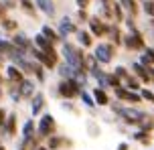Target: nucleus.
I'll return each instance as SVG.
<instances>
[{
  "instance_id": "nucleus-1",
  "label": "nucleus",
  "mask_w": 154,
  "mask_h": 150,
  "mask_svg": "<svg viewBox=\"0 0 154 150\" xmlns=\"http://www.w3.org/2000/svg\"><path fill=\"white\" fill-rule=\"evenodd\" d=\"M59 89H61V93L67 95V97H73V95L77 93V85L73 83V81H63Z\"/></svg>"
},
{
  "instance_id": "nucleus-2",
  "label": "nucleus",
  "mask_w": 154,
  "mask_h": 150,
  "mask_svg": "<svg viewBox=\"0 0 154 150\" xmlns=\"http://www.w3.org/2000/svg\"><path fill=\"white\" fill-rule=\"evenodd\" d=\"M97 59L103 61V63H108L109 59H112V47H109V45H101V47L97 49Z\"/></svg>"
},
{
  "instance_id": "nucleus-3",
  "label": "nucleus",
  "mask_w": 154,
  "mask_h": 150,
  "mask_svg": "<svg viewBox=\"0 0 154 150\" xmlns=\"http://www.w3.org/2000/svg\"><path fill=\"white\" fill-rule=\"evenodd\" d=\"M53 130H55L53 118H51V116H45L43 122H41V132H43V134H49V132H53Z\"/></svg>"
},
{
  "instance_id": "nucleus-4",
  "label": "nucleus",
  "mask_w": 154,
  "mask_h": 150,
  "mask_svg": "<svg viewBox=\"0 0 154 150\" xmlns=\"http://www.w3.org/2000/svg\"><path fill=\"white\" fill-rule=\"evenodd\" d=\"M126 43H128V47H130V49H142V39H140L138 32H134V37H128Z\"/></svg>"
},
{
  "instance_id": "nucleus-5",
  "label": "nucleus",
  "mask_w": 154,
  "mask_h": 150,
  "mask_svg": "<svg viewBox=\"0 0 154 150\" xmlns=\"http://www.w3.org/2000/svg\"><path fill=\"white\" fill-rule=\"evenodd\" d=\"M89 23H91V31H93V35H97V37H100V35H103V32H106V26H103V24H101L97 18H91Z\"/></svg>"
},
{
  "instance_id": "nucleus-6",
  "label": "nucleus",
  "mask_w": 154,
  "mask_h": 150,
  "mask_svg": "<svg viewBox=\"0 0 154 150\" xmlns=\"http://www.w3.org/2000/svg\"><path fill=\"white\" fill-rule=\"evenodd\" d=\"M37 4H38V8H41V10H45L47 14H53V2H51V0H37Z\"/></svg>"
},
{
  "instance_id": "nucleus-7",
  "label": "nucleus",
  "mask_w": 154,
  "mask_h": 150,
  "mask_svg": "<svg viewBox=\"0 0 154 150\" xmlns=\"http://www.w3.org/2000/svg\"><path fill=\"white\" fill-rule=\"evenodd\" d=\"M118 95L124 97V99H128V102H140V97L136 93H128V91H122V89H118Z\"/></svg>"
},
{
  "instance_id": "nucleus-8",
  "label": "nucleus",
  "mask_w": 154,
  "mask_h": 150,
  "mask_svg": "<svg viewBox=\"0 0 154 150\" xmlns=\"http://www.w3.org/2000/svg\"><path fill=\"white\" fill-rule=\"evenodd\" d=\"M95 99H97V103L106 106V103H108V95L103 93V91H100V89H97V91H95Z\"/></svg>"
},
{
  "instance_id": "nucleus-9",
  "label": "nucleus",
  "mask_w": 154,
  "mask_h": 150,
  "mask_svg": "<svg viewBox=\"0 0 154 150\" xmlns=\"http://www.w3.org/2000/svg\"><path fill=\"white\" fill-rule=\"evenodd\" d=\"M144 10H146V14L154 16V0H148L146 4H144Z\"/></svg>"
},
{
  "instance_id": "nucleus-10",
  "label": "nucleus",
  "mask_w": 154,
  "mask_h": 150,
  "mask_svg": "<svg viewBox=\"0 0 154 150\" xmlns=\"http://www.w3.org/2000/svg\"><path fill=\"white\" fill-rule=\"evenodd\" d=\"M8 75H10V77L14 79V81H20V79H23V75H20V73L16 71L14 67H10V69H8Z\"/></svg>"
},
{
  "instance_id": "nucleus-11",
  "label": "nucleus",
  "mask_w": 154,
  "mask_h": 150,
  "mask_svg": "<svg viewBox=\"0 0 154 150\" xmlns=\"http://www.w3.org/2000/svg\"><path fill=\"white\" fill-rule=\"evenodd\" d=\"M79 41L83 43L85 47H87V45H91V37H89L87 32H81V35H79Z\"/></svg>"
},
{
  "instance_id": "nucleus-12",
  "label": "nucleus",
  "mask_w": 154,
  "mask_h": 150,
  "mask_svg": "<svg viewBox=\"0 0 154 150\" xmlns=\"http://www.w3.org/2000/svg\"><path fill=\"white\" fill-rule=\"evenodd\" d=\"M43 32H45V37H47V39H51V41H57V35H55V32L51 31L49 26H45V29H43Z\"/></svg>"
},
{
  "instance_id": "nucleus-13",
  "label": "nucleus",
  "mask_w": 154,
  "mask_h": 150,
  "mask_svg": "<svg viewBox=\"0 0 154 150\" xmlns=\"http://www.w3.org/2000/svg\"><path fill=\"white\" fill-rule=\"evenodd\" d=\"M41 108H43V97H41V95H37V99H35V103H32V110L38 112Z\"/></svg>"
},
{
  "instance_id": "nucleus-14",
  "label": "nucleus",
  "mask_w": 154,
  "mask_h": 150,
  "mask_svg": "<svg viewBox=\"0 0 154 150\" xmlns=\"http://www.w3.org/2000/svg\"><path fill=\"white\" fill-rule=\"evenodd\" d=\"M134 69H136V71H138V75H142V77H144V79H146V81H148V73L144 71V69H142V65H136V67H134Z\"/></svg>"
},
{
  "instance_id": "nucleus-15",
  "label": "nucleus",
  "mask_w": 154,
  "mask_h": 150,
  "mask_svg": "<svg viewBox=\"0 0 154 150\" xmlns=\"http://www.w3.org/2000/svg\"><path fill=\"white\" fill-rule=\"evenodd\" d=\"M142 97L148 99V102H154V93H152V91H148V89H146V91H142Z\"/></svg>"
},
{
  "instance_id": "nucleus-16",
  "label": "nucleus",
  "mask_w": 154,
  "mask_h": 150,
  "mask_svg": "<svg viewBox=\"0 0 154 150\" xmlns=\"http://www.w3.org/2000/svg\"><path fill=\"white\" fill-rule=\"evenodd\" d=\"M128 87H130V89H138V81H136V79H128Z\"/></svg>"
},
{
  "instance_id": "nucleus-17",
  "label": "nucleus",
  "mask_w": 154,
  "mask_h": 150,
  "mask_svg": "<svg viewBox=\"0 0 154 150\" xmlns=\"http://www.w3.org/2000/svg\"><path fill=\"white\" fill-rule=\"evenodd\" d=\"M77 4H79V6H81V8H85V6H87V4H89V0H77Z\"/></svg>"
},
{
  "instance_id": "nucleus-18",
  "label": "nucleus",
  "mask_w": 154,
  "mask_h": 150,
  "mask_svg": "<svg viewBox=\"0 0 154 150\" xmlns=\"http://www.w3.org/2000/svg\"><path fill=\"white\" fill-rule=\"evenodd\" d=\"M63 31H73V24H69V23H63Z\"/></svg>"
},
{
  "instance_id": "nucleus-19",
  "label": "nucleus",
  "mask_w": 154,
  "mask_h": 150,
  "mask_svg": "<svg viewBox=\"0 0 154 150\" xmlns=\"http://www.w3.org/2000/svg\"><path fill=\"white\" fill-rule=\"evenodd\" d=\"M114 10H116V16H118V18H122V10H120V6H118V4H116Z\"/></svg>"
},
{
  "instance_id": "nucleus-20",
  "label": "nucleus",
  "mask_w": 154,
  "mask_h": 150,
  "mask_svg": "<svg viewBox=\"0 0 154 150\" xmlns=\"http://www.w3.org/2000/svg\"><path fill=\"white\" fill-rule=\"evenodd\" d=\"M4 26H6V29H14V23H12V20H6Z\"/></svg>"
},
{
  "instance_id": "nucleus-21",
  "label": "nucleus",
  "mask_w": 154,
  "mask_h": 150,
  "mask_svg": "<svg viewBox=\"0 0 154 150\" xmlns=\"http://www.w3.org/2000/svg\"><path fill=\"white\" fill-rule=\"evenodd\" d=\"M2 122H4V112L0 110V124H2Z\"/></svg>"
},
{
  "instance_id": "nucleus-22",
  "label": "nucleus",
  "mask_w": 154,
  "mask_h": 150,
  "mask_svg": "<svg viewBox=\"0 0 154 150\" xmlns=\"http://www.w3.org/2000/svg\"><path fill=\"white\" fill-rule=\"evenodd\" d=\"M152 23H154V20H152Z\"/></svg>"
}]
</instances>
